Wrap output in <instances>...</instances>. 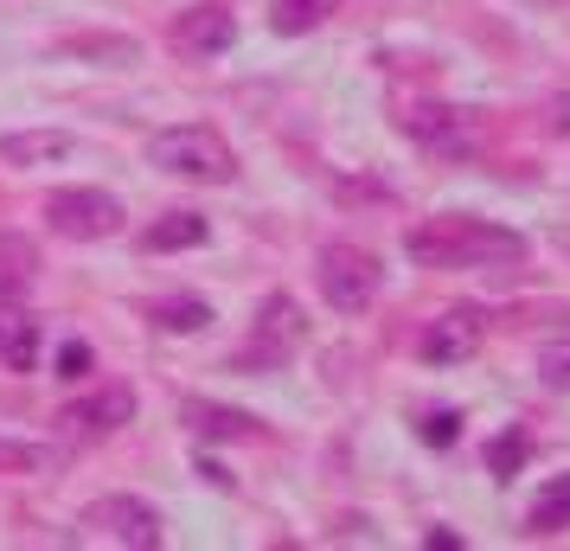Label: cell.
<instances>
[{
    "instance_id": "obj_1",
    "label": "cell",
    "mask_w": 570,
    "mask_h": 551,
    "mask_svg": "<svg viewBox=\"0 0 570 551\" xmlns=\"http://www.w3.org/2000/svg\"><path fill=\"white\" fill-rule=\"evenodd\" d=\"M404 257L423 269H493V263H519L525 257V237L493 225V218H462V211H442L423 218L404 237Z\"/></svg>"
},
{
    "instance_id": "obj_2",
    "label": "cell",
    "mask_w": 570,
    "mask_h": 551,
    "mask_svg": "<svg viewBox=\"0 0 570 551\" xmlns=\"http://www.w3.org/2000/svg\"><path fill=\"white\" fill-rule=\"evenodd\" d=\"M148 160L174 180H206V186L237 180V155L218 129H167L148 141Z\"/></svg>"
},
{
    "instance_id": "obj_3",
    "label": "cell",
    "mask_w": 570,
    "mask_h": 551,
    "mask_svg": "<svg viewBox=\"0 0 570 551\" xmlns=\"http://www.w3.org/2000/svg\"><path fill=\"white\" fill-rule=\"evenodd\" d=\"M78 539H90V545H129V551H155L160 545V513L148 506V500L135 494H109V500H90L78 520Z\"/></svg>"
},
{
    "instance_id": "obj_4",
    "label": "cell",
    "mask_w": 570,
    "mask_h": 551,
    "mask_svg": "<svg viewBox=\"0 0 570 551\" xmlns=\"http://www.w3.org/2000/svg\"><path fill=\"white\" fill-rule=\"evenodd\" d=\"M314 276H321V295L334 302L340 315H360V308H372V295H379V257L360 250V244H327L314 257Z\"/></svg>"
},
{
    "instance_id": "obj_5",
    "label": "cell",
    "mask_w": 570,
    "mask_h": 551,
    "mask_svg": "<svg viewBox=\"0 0 570 551\" xmlns=\"http://www.w3.org/2000/svg\"><path fill=\"white\" fill-rule=\"evenodd\" d=\"M46 218H52L58 237H78V244H97V237H116L122 232V206H116V193L104 186H65L46 199Z\"/></svg>"
},
{
    "instance_id": "obj_6",
    "label": "cell",
    "mask_w": 570,
    "mask_h": 551,
    "mask_svg": "<svg viewBox=\"0 0 570 551\" xmlns=\"http://www.w3.org/2000/svg\"><path fill=\"white\" fill-rule=\"evenodd\" d=\"M404 135H411L416 148L449 155V160H462V155L481 148V122H474L468 109H449V104H411L404 109Z\"/></svg>"
},
{
    "instance_id": "obj_7",
    "label": "cell",
    "mask_w": 570,
    "mask_h": 551,
    "mask_svg": "<svg viewBox=\"0 0 570 551\" xmlns=\"http://www.w3.org/2000/svg\"><path fill=\"white\" fill-rule=\"evenodd\" d=\"M481 334H488V315L481 308H449L423 327V341H416V360L423 366H468L474 353H481Z\"/></svg>"
},
{
    "instance_id": "obj_8",
    "label": "cell",
    "mask_w": 570,
    "mask_h": 551,
    "mask_svg": "<svg viewBox=\"0 0 570 551\" xmlns=\"http://www.w3.org/2000/svg\"><path fill=\"white\" fill-rule=\"evenodd\" d=\"M302 334H308V321H302V302L295 295H269L257 315V334H250V346H244V366H283L288 353L302 346Z\"/></svg>"
},
{
    "instance_id": "obj_9",
    "label": "cell",
    "mask_w": 570,
    "mask_h": 551,
    "mask_svg": "<svg viewBox=\"0 0 570 551\" xmlns=\"http://www.w3.org/2000/svg\"><path fill=\"white\" fill-rule=\"evenodd\" d=\"M232 39H237V20L225 7H186L174 20V46L186 58H218V52H232Z\"/></svg>"
},
{
    "instance_id": "obj_10",
    "label": "cell",
    "mask_w": 570,
    "mask_h": 551,
    "mask_svg": "<svg viewBox=\"0 0 570 551\" xmlns=\"http://www.w3.org/2000/svg\"><path fill=\"white\" fill-rule=\"evenodd\" d=\"M135 417V392L129 385H109V392L83 397V404H71L58 423H71L78 436H104V430H122V423Z\"/></svg>"
},
{
    "instance_id": "obj_11",
    "label": "cell",
    "mask_w": 570,
    "mask_h": 551,
    "mask_svg": "<svg viewBox=\"0 0 570 551\" xmlns=\"http://www.w3.org/2000/svg\"><path fill=\"white\" fill-rule=\"evenodd\" d=\"M0 366L7 372L39 366V321H32L27 308H13L7 295H0Z\"/></svg>"
},
{
    "instance_id": "obj_12",
    "label": "cell",
    "mask_w": 570,
    "mask_h": 551,
    "mask_svg": "<svg viewBox=\"0 0 570 551\" xmlns=\"http://www.w3.org/2000/svg\"><path fill=\"white\" fill-rule=\"evenodd\" d=\"M65 155H71V135H65V129L0 135V160H7V167H58Z\"/></svg>"
},
{
    "instance_id": "obj_13",
    "label": "cell",
    "mask_w": 570,
    "mask_h": 551,
    "mask_svg": "<svg viewBox=\"0 0 570 551\" xmlns=\"http://www.w3.org/2000/svg\"><path fill=\"white\" fill-rule=\"evenodd\" d=\"M212 225L199 211H160L155 225L141 232V250H193V244H206Z\"/></svg>"
},
{
    "instance_id": "obj_14",
    "label": "cell",
    "mask_w": 570,
    "mask_h": 551,
    "mask_svg": "<svg viewBox=\"0 0 570 551\" xmlns=\"http://www.w3.org/2000/svg\"><path fill=\"white\" fill-rule=\"evenodd\" d=\"M186 423L199 430V436H218V443H232V436H257V423L244 417V411H225V404H186Z\"/></svg>"
},
{
    "instance_id": "obj_15",
    "label": "cell",
    "mask_w": 570,
    "mask_h": 551,
    "mask_svg": "<svg viewBox=\"0 0 570 551\" xmlns=\"http://www.w3.org/2000/svg\"><path fill=\"white\" fill-rule=\"evenodd\" d=\"M327 7H334V0H269V27L295 39V32L321 27V20H327Z\"/></svg>"
},
{
    "instance_id": "obj_16",
    "label": "cell",
    "mask_w": 570,
    "mask_h": 551,
    "mask_svg": "<svg viewBox=\"0 0 570 551\" xmlns=\"http://www.w3.org/2000/svg\"><path fill=\"white\" fill-rule=\"evenodd\" d=\"M525 455H532V436L525 430H500L488 443V469H493V481H513L519 469H525Z\"/></svg>"
},
{
    "instance_id": "obj_17",
    "label": "cell",
    "mask_w": 570,
    "mask_h": 551,
    "mask_svg": "<svg viewBox=\"0 0 570 551\" xmlns=\"http://www.w3.org/2000/svg\"><path fill=\"white\" fill-rule=\"evenodd\" d=\"M525 525H532L539 539H544V532H564V525H570V474H564V481H551V488H544V494H539V506H532V520H525Z\"/></svg>"
},
{
    "instance_id": "obj_18",
    "label": "cell",
    "mask_w": 570,
    "mask_h": 551,
    "mask_svg": "<svg viewBox=\"0 0 570 551\" xmlns=\"http://www.w3.org/2000/svg\"><path fill=\"white\" fill-rule=\"evenodd\" d=\"M155 315H160V327L193 334V327H206V321H212V308H206V302H193V295H180V302H160Z\"/></svg>"
},
{
    "instance_id": "obj_19",
    "label": "cell",
    "mask_w": 570,
    "mask_h": 551,
    "mask_svg": "<svg viewBox=\"0 0 570 551\" xmlns=\"http://www.w3.org/2000/svg\"><path fill=\"white\" fill-rule=\"evenodd\" d=\"M0 469H52V449H27V443H0Z\"/></svg>"
},
{
    "instance_id": "obj_20",
    "label": "cell",
    "mask_w": 570,
    "mask_h": 551,
    "mask_svg": "<svg viewBox=\"0 0 570 551\" xmlns=\"http://www.w3.org/2000/svg\"><path fill=\"white\" fill-rule=\"evenodd\" d=\"M455 430H462V417H455V411H430V417H423V443L449 449V443H455Z\"/></svg>"
},
{
    "instance_id": "obj_21",
    "label": "cell",
    "mask_w": 570,
    "mask_h": 551,
    "mask_svg": "<svg viewBox=\"0 0 570 551\" xmlns=\"http://www.w3.org/2000/svg\"><path fill=\"white\" fill-rule=\"evenodd\" d=\"M83 372H90V346L65 341V346H58V378H83Z\"/></svg>"
},
{
    "instance_id": "obj_22",
    "label": "cell",
    "mask_w": 570,
    "mask_h": 551,
    "mask_svg": "<svg viewBox=\"0 0 570 551\" xmlns=\"http://www.w3.org/2000/svg\"><path fill=\"white\" fill-rule=\"evenodd\" d=\"M544 385H551V392H570V360H564V353H551V360H544Z\"/></svg>"
}]
</instances>
